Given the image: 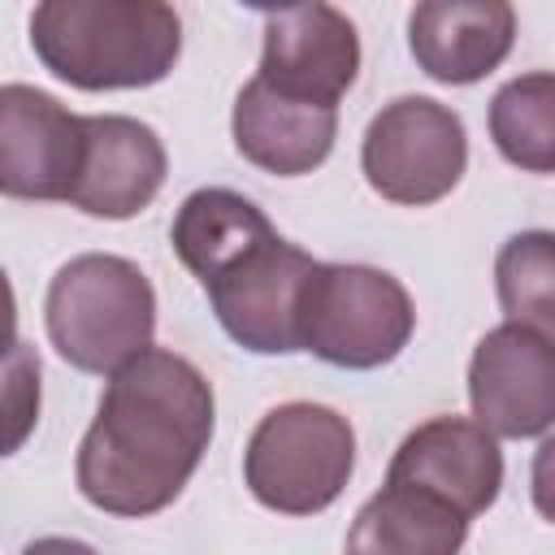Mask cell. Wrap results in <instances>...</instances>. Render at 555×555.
I'll return each mask as SVG.
<instances>
[{
  "label": "cell",
  "instance_id": "obj_1",
  "mask_svg": "<svg viewBox=\"0 0 555 555\" xmlns=\"http://www.w3.org/2000/svg\"><path fill=\"white\" fill-rule=\"evenodd\" d=\"M212 386L186 356L147 347L126 360L78 442V494L126 520L165 512L212 442Z\"/></svg>",
  "mask_w": 555,
  "mask_h": 555
},
{
  "label": "cell",
  "instance_id": "obj_2",
  "mask_svg": "<svg viewBox=\"0 0 555 555\" xmlns=\"http://www.w3.org/2000/svg\"><path fill=\"white\" fill-rule=\"evenodd\" d=\"M30 48L78 91H134L178 65L182 17L160 0H43L30 13Z\"/></svg>",
  "mask_w": 555,
  "mask_h": 555
},
{
  "label": "cell",
  "instance_id": "obj_3",
  "mask_svg": "<svg viewBox=\"0 0 555 555\" xmlns=\"http://www.w3.org/2000/svg\"><path fill=\"white\" fill-rule=\"evenodd\" d=\"M43 321L61 360L82 373H117L152 347L156 291L134 260L87 251L48 282Z\"/></svg>",
  "mask_w": 555,
  "mask_h": 555
},
{
  "label": "cell",
  "instance_id": "obj_4",
  "mask_svg": "<svg viewBox=\"0 0 555 555\" xmlns=\"http://www.w3.org/2000/svg\"><path fill=\"white\" fill-rule=\"evenodd\" d=\"M356 429L325 403H278L260 416L243 451V481L256 503L282 516L325 512L351 481Z\"/></svg>",
  "mask_w": 555,
  "mask_h": 555
},
{
  "label": "cell",
  "instance_id": "obj_5",
  "mask_svg": "<svg viewBox=\"0 0 555 555\" xmlns=\"http://www.w3.org/2000/svg\"><path fill=\"white\" fill-rule=\"evenodd\" d=\"M416 330L403 282L373 264H317L304 286L299 347L334 369H382Z\"/></svg>",
  "mask_w": 555,
  "mask_h": 555
},
{
  "label": "cell",
  "instance_id": "obj_6",
  "mask_svg": "<svg viewBox=\"0 0 555 555\" xmlns=\"http://www.w3.org/2000/svg\"><path fill=\"white\" fill-rule=\"evenodd\" d=\"M468 165V134L455 108L429 95H399L382 104L360 143V169L369 186L408 208L451 195Z\"/></svg>",
  "mask_w": 555,
  "mask_h": 555
},
{
  "label": "cell",
  "instance_id": "obj_7",
  "mask_svg": "<svg viewBox=\"0 0 555 555\" xmlns=\"http://www.w3.org/2000/svg\"><path fill=\"white\" fill-rule=\"evenodd\" d=\"M321 260H312L304 247L286 243L282 234L243 256L234 269L212 278L208 304L221 321V330L256 356H291L299 347V308L304 286L317 273Z\"/></svg>",
  "mask_w": 555,
  "mask_h": 555
},
{
  "label": "cell",
  "instance_id": "obj_8",
  "mask_svg": "<svg viewBox=\"0 0 555 555\" xmlns=\"http://www.w3.org/2000/svg\"><path fill=\"white\" fill-rule=\"evenodd\" d=\"M473 421L494 438H538L555 425V338L516 321L486 330L468 360Z\"/></svg>",
  "mask_w": 555,
  "mask_h": 555
},
{
  "label": "cell",
  "instance_id": "obj_9",
  "mask_svg": "<svg viewBox=\"0 0 555 555\" xmlns=\"http://www.w3.org/2000/svg\"><path fill=\"white\" fill-rule=\"evenodd\" d=\"M87 156V117L56 95L4 82L0 87V191L9 199H65L78 186Z\"/></svg>",
  "mask_w": 555,
  "mask_h": 555
},
{
  "label": "cell",
  "instance_id": "obj_10",
  "mask_svg": "<svg viewBox=\"0 0 555 555\" xmlns=\"http://www.w3.org/2000/svg\"><path fill=\"white\" fill-rule=\"evenodd\" d=\"M360 74V35L334 4H286L264 13V52L256 78L282 95L330 104L347 95Z\"/></svg>",
  "mask_w": 555,
  "mask_h": 555
},
{
  "label": "cell",
  "instance_id": "obj_11",
  "mask_svg": "<svg viewBox=\"0 0 555 555\" xmlns=\"http://www.w3.org/2000/svg\"><path fill=\"white\" fill-rule=\"evenodd\" d=\"M386 481L416 486L473 520L503 490V451L486 425L468 416H434L395 447Z\"/></svg>",
  "mask_w": 555,
  "mask_h": 555
},
{
  "label": "cell",
  "instance_id": "obj_12",
  "mask_svg": "<svg viewBox=\"0 0 555 555\" xmlns=\"http://www.w3.org/2000/svg\"><path fill=\"white\" fill-rule=\"evenodd\" d=\"M165 165V143L147 121L126 113L87 117V156L69 204L87 217L126 221L156 199Z\"/></svg>",
  "mask_w": 555,
  "mask_h": 555
},
{
  "label": "cell",
  "instance_id": "obj_13",
  "mask_svg": "<svg viewBox=\"0 0 555 555\" xmlns=\"http://www.w3.org/2000/svg\"><path fill=\"white\" fill-rule=\"evenodd\" d=\"M516 39V9L503 0H425L408 13V48L416 65L447 87L494 74Z\"/></svg>",
  "mask_w": 555,
  "mask_h": 555
},
{
  "label": "cell",
  "instance_id": "obj_14",
  "mask_svg": "<svg viewBox=\"0 0 555 555\" xmlns=\"http://www.w3.org/2000/svg\"><path fill=\"white\" fill-rule=\"evenodd\" d=\"M230 130L243 160L278 178H299L325 165V156L334 152L338 108L282 95L269 82L251 78L234 100Z\"/></svg>",
  "mask_w": 555,
  "mask_h": 555
},
{
  "label": "cell",
  "instance_id": "obj_15",
  "mask_svg": "<svg viewBox=\"0 0 555 555\" xmlns=\"http://www.w3.org/2000/svg\"><path fill=\"white\" fill-rule=\"evenodd\" d=\"M468 520L442 499L386 481L351 520L347 555H460Z\"/></svg>",
  "mask_w": 555,
  "mask_h": 555
},
{
  "label": "cell",
  "instance_id": "obj_16",
  "mask_svg": "<svg viewBox=\"0 0 555 555\" xmlns=\"http://www.w3.org/2000/svg\"><path fill=\"white\" fill-rule=\"evenodd\" d=\"M269 238H278L273 221L238 191L230 186H199L182 199L169 243L178 251V260L208 286L212 278H221L225 269H234L243 256H251L256 247H264Z\"/></svg>",
  "mask_w": 555,
  "mask_h": 555
},
{
  "label": "cell",
  "instance_id": "obj_17",
  "mask_svg": "<svg viewBox=\"0 0 555 555\" xmlns=\"http://www.w3.org/2000/svg\"><path fill=\"white\" fill-rule=\"evenodd\" d=\"M490 139L525 173H555V74L533 69L503 82L490 100Z\"/></svg>",
  "mask_w": 555,
  "mask_h": 555
},
{
  "label": "cell",
  "instance_id": "obj_18",
  "mask_svg": "<svg viewBox=\"0 0 555 555\" xmlns=\"http://www.w3.org/2000/svg\"><path fill=\"white\" fill-rule=\"evenodd\" d=\"M494 291L507 321L555 338V234L520 230L494 256Z\"/></svg>",
  "mask_w": 555,
  "mask_h": 555
},
{
  "label": "cell",
  "instance_id": "obj_19",
  "mask_svg": "<svg viewBox=\"0 0 555 555\" xmlns=\"http://www.w3.org/2000/svg\"><path fill=\"white\" fill-rule=\"evenodd\" d=\"M529 494L542 520L555 525V434L542 438V447L533 451V468H529Z\"/></svg>",
  "mask_w": 555,
  "mask_h": 555
},
{
  "label": "cell",
  "instance_id": "obj_20",
  "mask_svg": "<svg viewBox=\"0 0 555 555\" xmlns=\"http://www.w3.org/2000/svg\"><path fill=\"white\" fill-rule=\"evenodd\" d=\"M22 555H100V551L78 542V538H35Z\"/></svg>",
  "mask_w": 555,
  "mask_h": 555
}]
</instances>
